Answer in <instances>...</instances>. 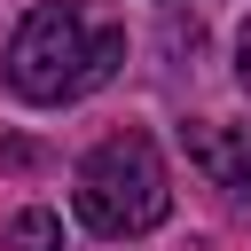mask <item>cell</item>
<instances>
[{"label":"cell","instance_id":"obj_1","mask_svg":"<svg viewBox=\"0 0 251 251\" xmlns=\"http://www.w3.org/2000/svg\"><path fill=\"white\" fill-rule=\"evenodd\" d=\"M118 63H126V24L102 0H39L8 39V86L39 110H63L110 86Z\"/></svg>","mask_w":251,"mask_h":251},{"label":"cell","instance_id":"obj_5","mask_svg":"<svg viewBox=\"0 0 251 251\" xmlns=\"http://www.w3.org/2000/svg\"><path fill=\"white\" fill-rule=\"evenodd\" d=\"M235 86H243V94H251V24H243V31H235Z\"/></svg>","mask_w":251,"mask_h":251},{"label":"cell","instance_id":"obj_3","mask_svg":"<svg viewBox=\"0 0 251 251\" xmlns=\"http://www.w3.org/2000/svg\"><path fill=\"white\" fill-rule=\"evenodd\" d=\"M180 149H188V165H196L227 204H251V126L188 118V126H180Z\"/></svg>","mask_w":251,"mask_h":251},{"label":"cell","instance_id":"obj_4","mask_svg":"<svg viewBox=\"0 0 251 251\" xmlns=\"http://www.w3.org/2000/svg\"><path fill=\"white\" fill-rule=\"evenodd\" d=\"M0 251H63V220L39 212V204H24V212L0 227Z\"/></svg>","mask_w":251,"mask_h":251},{"label":"cell","instance_id":"obj_2","mask_svg":"<svg viewBox=\"0 0 251 251\" xmlns=\"http://www.w3.org/2000/svg\"><path fill=\"white\" fill-rule=\"evenodd\" d=\"M165 212H173V180H165V157H157L149 133L126 126V133L86 149V165H78V220L94 235L126 243V235L165 227Z\"/></svg>","mask_w":251,"mask_h":251}]
</instances>
